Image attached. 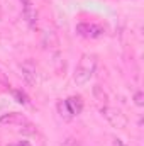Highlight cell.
Listing matches in <instances>:
<instances>
[{
	"label": "cell",
	"instance_id": "3",
	"mask_svg": "<svg viewBox=\"0 0 144 146\" xmlns=\"http://www.w3.org/2000/svg\"><path fill=\"white\" fill-rule=\"evenodd\" d=\"M104 27L95 24V22H80L76 24V34L87 39H97V37L104 36Z\"/></svg>",
	"mask_w": 144,
	"mask_h": 146
},
{
	"label": "cell",
	"instance_id": "5",
	"mask_svg": "<svg viewBox=\"0 0 144 146\" xmlns=\"http://www.w3.org/2000/svg\"><path fill=\"white\" fill-rule=\"evenodd\" d=\"M20 72H22V78L26 80V83L27 85H36L37 82V72H36V65L31 61V60H27V61H24L22 65H20Z\"/></svg>",
	"mask_w": 144,
	"mask_h": 146
},
{
	"label": "cell",
	"instance_id": "1",
	"mask_svg": "<svg viewBox=\"0 0 144 146\" xmlns=\"http://www.w3.org/2000/svg\"><path fill=\"white\" fill-rule=\"evenodd\" d=\"M97 63H98V58L97 54L93 53H85L81 54L75 73H73V80L76 85H85L87 82H90V78L93 76V73L97 70Z\"/></svg>",
	"mask_w": 144,
	"mask_h": 146
},
{
	"label": "cell",
	"instance_id": "7",
	"mask_svg": "<svg viewBox=\"0 0 144 146\" xmlns=\"http://www.w3.org/2000/svg\"><path fill=\"white\" fill-rule=\"evenodd\" d=\"M22 17L27 22L29 27H34L37 24V9H36V5H34V2L22 5Z\"/></svg>",
	"mask_w": 144,
	"mask_h": 146
},
{
	"label": "cell",
	"instance_id": "12",
	"mask_svg": "<svg viewBox=\"0 0 144 146\" xmlns=\"http://www.w3.org/2000/svg\"><path fill=\"white\" fill-rule=\"evenodd\" d=\"M20 2V5H26V3H31V2H34V0H19Z\"/></svg>",
	"mask_w": 144,
	"mask_h": 146
},
{
	"label": "cell",
	"instance_id": "6",
	"mask_svg": "<svg viewBox=\"0 0 144 146\" xmlns=\"http://www.w3.org/2000/svg\"><path fill=\"white\" fill-rule=\"evenodd\" d=\"M0 124H9V126H22V124H29V121L26 119V115L19 114V112H7L0 115Z\"/></svg>",
	"mask_w": 144,
	"mask_h": 146
},
{
	"label": "cell",
	"instance_id": "13",
	"mask_svg": "<svg viewBox=\"0 0 144 146\" xmlns=\"http://www.w3.org/2000/svg\"><path fill=\"white\" fill-rule=\"evenodd\" d=\"M17 146H31V145H29V141H20Z\"/></svg>",
	"mask_w": 144,
	"mask_h": 146
},
{
	"label": "cell",
	"instance_id": "8",
	"mask_svg": "<svg viewBox=\"0 0 144 146\" xmlns=\"http://www.w3.org/2000/svg\"><path fill=\"white\" fill-rule=\"evenodd\" d=\"M12 95L17 99L19 104H22V106H27L29 104V97L26 95V92H22V90H12Z\"/></svg>",
	"mask_w": 144,
	"mask_h": 146
},
{
	"label": "cell",
	"instance_id": "10",
	"mask_svg": "<svg viewBox=\"0 0 144 146\" xmlns=\"http://www.w3.org/2000/svg\"><path fill=\"white\" fill-rule=\"evenodd\" d=\"M134 102H136V106L143 107V106H144V94H143V92H137V94L134 95Z\"/></svg>",
	"mask_w": 144,
	"mask_h": 146
},
{
	"label": "cell",
	"instance_id": "4",
	"mask_svg": "<svg viewBox=\"0 0 144 146\" xmlns=\"http://www.w3.org/2000/svg\"><path fill=\"white\" fill-rule=\"evenodd\" d=\"M102 115L107 119L108 122L114 126V127H119V129H124L127 126V117L122 114V110L115 109V107H108L104 106L102 107Z\"/></svg>",
	"mask_w": 144,
	"mask_h": 146
},
{
	"label": "cell",
	"instance_id": "14",
	"mask_svg": "<svg viewBox=\"0 0 144 146\" xmlns=\"http://www.w3.org/2000/svg\"><path fill=\"white\" fill-rule=\"evenodd\" d=\"M0 15H2V3H0Z\"/></svg>",
	"mask_w": 144,
	"mask_h": 146
},
{
	"label": "cell",
	"instance_id": "9",
	"mask_svg": "<svg viewBox=\"0 0 144 146\" xmlns=\"http://www.w3.org/2000/svg\"><path fill=\"white\" fill-rule=\"evenodd\" d=\"M93 94H95V97H97L98 102H104V104L107 102V94L100 88V85H95V87H93Z\"/></svg>",
	"mask_w": 144,
	"mask_h": 146
},
{
	"label": "cell",
	"instance_id": "2",
	"mask_svg": "<svg viewBox=\"0 0 144 146\" xmlns=\"http://www.w3.org/2000/svg\"><path fill=\"white\" fill-rule=\"evenodd\" d=\"M81 110H83V99L80 95H71L66 100L58 102V112L65 121L76 117L78 114H81Z\"/></svg>",
	"mask_w": 144,
	"mask_h": 146
},
{
	"label": "cell",
	"instance_id": "11",
	"mask_svg": "<svg viewBox=\"0 0 144 146\" xmlns=\"http://www.w3.org/2000/svg\"><path fill=\"white\" fill-rule=\"evenodd\" d=\"M110 146H126V145L122 143V139H119V138H114V139H112V143H110Z\"/></svg>",
	"mask_w": 144,
	"mask_h": 146
}]
</instances>
